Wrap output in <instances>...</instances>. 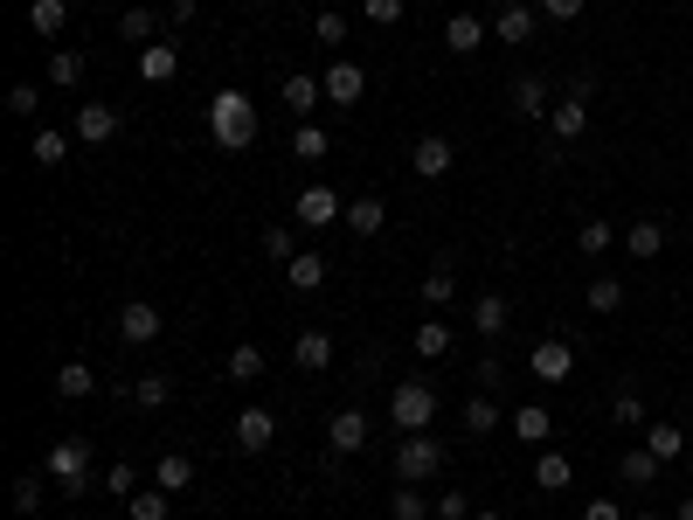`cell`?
I'll return each mask as SVG.
<instances>
[{
	"mask_svg": "<svg viewBox=\"0 0 693 520\" xmlns=\"http://www.w3.org/2000/svg\"><path fill=\"white\" fill-rule=\"evenodd\" d=\"M209 139L222 153H243L256 139V97L250 91H216L209 97Z\"/></svg>",
	"mask_w": 693,
	"mask_h": 520,
	"instance_id": "obj_1",
	"label": "cell"
},
{
	"mask_svg": "<svg viewBox=\"0 0 693 520\" xmlns=\"http://www.w3.org/2000/svg\"><path fill=\"white\" fill-rule=\"evenodd\" d=\"M42 472H49V486H63L70 500H84V492L97 486L91 479V437H56L49 458H42Z\"/></svg>",
	"mask_w": 693,
	"mask_h": 520,
	"instance_id": "obj_2",
	"label": "cell"
},
{
	"mask_svg": "<svg viewBox=\"0 0 693 520\" xmlns=\"http://www.w3.org/2000/svg\"><path fill=\"white\" fill-rule=\"evenodd\" d=\"M438 472H444V437L409 430L402 445H396V479L402 486H423V479H438Z\"/></svg>",
	"mask_w": 693,
	"mask_h": 520,
	"instance_id": "obj_3",
	"label": "cell"
},
{
	"mask_svg": "<svg viewBox=\"0 0 693 520\" xmlns=\"http://www.w3.org/2000/svg\"><path fill=\"white\" fill-rule=\"evenodd\" d=\"M389 424H396L402 437H409V430H430V424H438V388L417 382V375L396 382V396H389Z\"/></svg>",
	"mask_w": 693,
	"mask_h": 520,
	"instance_id": "obj_4",
	"label": "cell"
},
{
	"mask_svg": "<svg viewBox=\"0 0 693 520\" xmlns=\"http://www.w3.org/2000/svg\"><path fill=\"white\" fill-rule=\"evenodd\" d=\"M292 222H298V229H333V222H347V201L333 195L326 180H313V188L292 195Z\"/></svg>",
	"mask_w": 693,
	"mask_h": 520,
	"instance_id": "obj_5",
	"label": "cell"
},
{
	"mask_svg": "<svg viewBox=\"0 0 693 520\" xmlns=\"http://www.w3.org/2000/svg\"><path fill=\"white\" fill-rule=\"evenodd\" d=\"M527 368H534V375H542V382L555 388V382H569V375H576V347L561 341V333H542V341L527 347Z\"/></svg>",
	"mask_w": 693,
	"mask_h": 520,
	"instance_id": "obj_6",
	"label": "cell"
},
{
	"mask_svg": "<svg viewBox=\"0 0 693 520\" xmlns=\"http://www.w3.org/2000/svg\"><path fill=\"white\" fill-rule=\"evenodd\" d=\"M582 125H589V76H576L569 97H555V112H548V133H555L561 146L582 139Z\"/></svg>",
	"mask_w": 693,
	"mask_h": 520,
	"instance_id": "obj_7",
	"label": "cell"
},
{
	"mask_svg": "<svg viewBox=\"0 0 693 520\" xmlns=\"http://www.w3.org/2000/svg\"><path fill=\"white\" fill-rule=\"evenodd\" d=\"M160 333H167V320H160V305H153V299L118 305V341H125V347H153Z\"/></svg>",
	"mask_w": 693,
	"mask_h": 520,
	"instance_id": "obj_8",
	"label": "cell"
},
{
	"mask_svg": "<svg viewBox=\"0 0 693 520\" xmlns=\"http://www.w3.org/2000/svg\"><path fill=\"white\" fill-rule=\"evenodd\" d=\"M368 430H375V424H368V409H333V416H326V445L340 451V458L361 451V445H368Z\"/></svg>",
	"mask_w": 693,
	"mask_h": 520,
	"instance_id": "obj_9",
	"label": "cell"
},
{
	"mask_svg": "<svg viewBox=\"0 0 693 520\" xmlns=\"http://www.w3.org/2000/svg\"><path fill=\"white\" fill-rule=\"evenodd\" d=\"M133 70H139V84L160 91V84H174V76H181V49H174V42H146L139 56H133Z\"/></svg>",
	"mask_w": 693,
	"mask_h": 520,
	"instance_id": "obj_10",
	"label": "cell"
},
{
	"mask_svg": "<svg viewBox=\"0 0 693 520\" xmlns=\"http://www.w3.org/2000/svg\"><path fill=\"white\" fill-rule=\"evenodd\" d=\"M485 42H493V21H485V14H451L444 21V49H451V56H479Z\"/></svg>",
	"mask_w": 693,
	"mask_h": 520,
	"instance_id": "obj_11",
	"label": "cell"
},
{
	"mask_svg": "<svg viewBox=\"0 0 693 520\" xmlns=\"http://www.w3.org/2000/svg\"><path fill=\"white\" fill-rule=\"evenodd\" d=\"M277 97H285V112H292L298 125H313V112H319V97H326V84H319V76H313V70H292V76H285V91H277Z\"/></svg>",
	"mask_w": 693,
	"mask_h": 520,
	"instance_id": "obj_12",
	"label": "cell"
},
{
	"mask_svg": "<svg viewBox=\"0 0 693 520\" xmlns=\"http://www.w3.org/2000/svg\"><path fill=\"white\" fill-rule=\"evenodd\" d=\"M76 139H84V146H112V139H118V112H112L105 97L76 104Z\"/></svg>",
	"mask_w": 693,
	"mask_h": 520,
	"instance_id": "obj_13",
	"label": "cell"
},
{
	"mask_svg": "<svg viewBox=\"0 0 693 520\" xmlns=\"http://www.w3.org/2000/svg\"><path fill=\"white\" fill-rule=\"evenodd\" d=\"M271 437H277V416H271V409H243V416H237V451H243V458H264Z\"/></svg>",
	"mask_w": 693,
	"mask_h": 520,
	"instance_id": "obj_14",
	"label": "cell"
},
{
	"mask_svg": "<svg viewBox=\"0 0 693 520\" xmlns=\"http://www.w3.org/2000/svg\"><path fill=\"white\" fill-rule=\"evenodd\" d=\"M506 104H513V118H527V125H542V118L555 112V91L542 84V76H521V84H513V97H506Z\"/></svg>",
	"mask_w": 693,
	"mask_h": 520,
	"instance_id": "obj_15",
	"label": "cell"
},
{
	"mask_svg": "<svg viewBox=\"0 0 693 520\" xmlns=\"http://www.w3.org/2000/svg\"><path fill=\"white\" fill-rule=\"evenodd\" d=\"M451 160H458V146H451L444 133H430V139H417V153H409V167H417L423 180H444V174H451Z\"/></svg>",
	"mask_w": 693,
	"mask_h": 520,
	"instance_id": "obj_16",
	"label": "cell"
},
{
	"mask_svg": "<svg viewBox=\"0 0 693 520\" xmlns=\"http://www.w3.org/2000/svg\"><path fill=\"white\" fill-rule=\"evenodd\" d=\"M506 326H513V305H506L500 292H479V299H472V333H479V341H500Z\"/></svg>",
	"mask_w": 693,
	"mask_h": 520,
	"instance_id": "obj_17",
	"label": "cell"
},
{
	"mask_svg": "<svg viewBox=\"0 0 693 520\" xmlns=\"http://www.w3.org/2000/svg\"><path fill=\"white\" fill-rule=\"evenodd\" d=\"M319 84H326V104H361L368 70H361V63H333V70L319 76Z\"/></svg>",
	"mask_w": 693,
	"mask_h": 520,
	"instance_id": "obj_18",
	"label": "cell"
},
{
	"mask_svg": "<svg viewBox=\"0 0 693 520\" xmlns=\"http://www.w3.org/2000/svg\"><path fill=\"white\" fill-rule=\"evenodd\" d=\"M506 430L521 437V445H534V451H542L548 437H555V416H548L542 403H527V409H513V416H506Z\"/></svg>",
	"mask_w": 693,
	"mask_h": 520,
	"instance_id": "obj_19",
	"label": "cell"
},
{
	"mask_svg": "<svg viewBox=\"0 0 693 520\" xmlns=\"http://www.w3.org/2000/svg\"><path fill=\"white\" fill-rule=\"evenodd\" d=\"M659 250H665V222H659V216H638V222L624 229V257H638V264H652Z\"/></svg>",
	"mask_w": 693,
	"mask_h": 520,
	"instance_id": "obj_20",
	"label": "cell"
},
{
	"mask_svg": "<svg viewBox=\"0 0 693 520\" xmlns=\"http://www.w3.org/2000/svg\"><path fill=\"white\" fill-rule=\"evenodd\" d=\"M292 361H298L305 375H326V368H333V341H326L319 326H305L298 341H292Z\"/></svg>",
	"mask_w": 693,
	"mask_h": 520,
	"instance_id": "obj_21",
	"label": "cell"
},
{
	"mask_svg": "<svg viewBox=\"0 0 693 520\" xmlns=\"http://www.w3.org/2000/svg\"><path fill=\"white\" fill-rule=\"evenodd\" d=\"M56 396H63V403L97 396V368H91V361H63V368H56Z\"/></svg>",
	"mask_w": 693,
	"mask_h": 520,
	"instance_id": "obj_22",
	"label": "cell"
},
{
	"mask_svg": "<svg viewBox=\"0 0 693 520\" xmlns=\"http://www.w3.org/2000/svg\"><path fill=\"white\" fill-rule=\"evenodd\" d=\"M534 29H542V8H506V14H493V42H534Z\"/></svg>",
	"mask_w": 693,
	"mask_h": 520,
	"instance_id": "obj_23",
	"label": "cell"
},
{
	"mask_svg": "<svg viewBox=\"0 0 693 520\" xmlns=\"http://www.w3.org/2000/svg\"><path fill=\"white\" fill-rule=\"evenodd\" d=\"M326 271H333V264H326L319 250H298L292 264H285V284H292V292H319V284H326Z\"/></svg>",
	"mask_w": 693,
	"mask_h": 520,
	"instance_id": "obj_24",
	"label": "cell"
},
{
	"mask_svg": "<svg viewBox=\"0 0 693 520\" xmlns=\"http://www.w3.org/2000/svg\"><path fill=\"white\" fill-rule=\"evenodd\" d=\"M534 486H542V492H569V486H576V465L542 445V458H534Z\"/></svg>",
	"mask_w": 693,
	"mask_h": 520,
	"instance_id": "obj_25",
	"label": "cell"
},
{
	"mask_svg": "<svg viewBox=\"0 0 693 520\" xmlns=\"http://www.w3.org/2000/svg\"><path fill=\"white\" fill-rule=\"evenodd\" d=\"M381 222H389V201H381V195L347 201V229H354V237H381Z\"/></svg>",
	"mask_w": 693,
	"mask_h": 520,
	"instance_id": "obj_26",
	"label": "cell"
},
{
	"mask_svg": "<svg viewBox=\"0 0 693 520\" xmlns=\"http://www.w3.org/2000/svg\"><path fill=\"white\" fill-rule=\"evenodd\" d=\"M582 305H589V312H597V320H610V312H618V305H624V278H610V271H597V278H589V292H582Z\"/></svg>",
	"mask_w": 693,
	"mask_h": 520,
	"instance_id": "obj_27",
	"label": "cell"
},
{
	"mask_svg": "<svg viewBox=\"0 0 693 520\" xmlns=\"http://www.w3.org/2000/svg\"><path fill=\"white\" fill-rule=\"evenodd\" d=\"M409 347H417L423 361H444V354H451V320H438V312H430V320L409 333Z\"/></svg>",
	"mask_w": 693,
	"mask_h": 520,
	"instance_id": "obj_28",
	"label": "cell"
},
{
	"mask_svg": "<svg viewBox=\"0 0 693 520\" xmlns=\"http://www.w3.org/2000/svg\"><path fill=\"white\" fill-rule=\"evenodd\" d=\"M153 486H160V492H188L195 486V458L188 451H167L160 465H153Z\"/></svg>",
	"mask_w": 693,
	"mask_h": 520,
	"instance_id": "obj_29",
	"label": "cell"
},
{
	"mask_svg": "<svg viewBox=\"0 0 693 520\" xmlns=\"http://www.w3.org/2000/svg\"><path fill=\"white\" fill-rule=\"evenodd\" d=\"M451 299H458V271L451 264H430L423 271V312H444Z\"/></svg>",
	"mask_w": 693,
	"mask_h": 520,
	"instance_id": "obj_30",
	"label": "cell"
},
{
	"mask_svg": "<svg viewBox=\"0 0 693 520\" xmlns=\"http://www.w3.org/2000/svg\"><path fill=\"white\" fill-rule=\"evenodd\" d=\"M29 29L49 42V35H63L70 29V0H29Z\"/></svg>",
	"mask_w": 693,
	"mask_h": 520,
	"instance_id": "obj_31",
	"label": "cell"
},
{
	"mask_svg": "<svg viewBox=\"0 0 693 520\" xmlns=\"http://www.w3.org/2000/svg\"><path fill=\"white\" fill-rule=\"evenodd\" d=\"M659 472H665V458H652V451H624L618 458V479L624 486H659Z\"/></svg>",
	"mask_w": 693,
	"mask_h": 520,
	"instance_id": "obj_32",
	"label": "cell"
},
{
	"mask_svg": "<svg viewBox=\"0 0 693 520\" xmlns=\"http://www.w3.org/2000/svg\"><path fill=\"white\" fill-rule=\"evenodd\" d=\"M222 375H229V382H256V375H264V347L237 341V347H229V361H222Z\"/></svg>",
	"mask_w": 693,
	"mask_h": 520,
	"instance_id": "obj_33",
	"label": "cell"
},
{
	"mask_svg": "<svg viewBox=\"0 0 693 520\" xmlns=\"http://www.w3.org/2000/svg\"><path fill=\"white\" fill-rule=\"evenodd\" d=\"M49 84H56V91L84 84V49H56V56H49Z\"/></svg>",
	"mask_w": 693,
	"mask_h": 520,
	"instance_id": "obj_34",
	"label": "cell"
},
{
	"mask_svg": "<svg viewBox=\"0 0 693 520\" xmlns=\"http://www.w3.org/2000/svg\"><path fill=\"white\" fill-rule=\"evenodd\" d=\"M645 451L673 465V458L686 451V430H680V424H645Z\"/></svg>",
	"mask_w": 693,
	"mask_h": 520,
	"instance_id": "obj_35",
	"label": "cell"
},
{
	"mask_svg": "<svg viewBox=\"0 0 693 520\" xmlns=\"http://www.w3.org/2000/svg\"><path fill=\"white\" fill-rule=\"evenodd\" d=\"M500 424H506V416H500V403L479 388V396L465 403V430H472V437H485V430H500Z\"/></svg>",
	"mask_w": 693,
	"mask_h": 520,
	"instance_id": "obj_36",
	"label": "cell"
},
{
	"mask_svg": "<svg viewBox=\"0 0 693 520\" xmlns=\"http://www.w3.org/2000/svg\"><path fill=\"white\" fill-rule=\"evenodd\" d=\"M125 507H133V520H167V513H174V492H160V486H139Z\"/></svg>",
	"mask_w": 693,
	"mask_h": 520,
	"instance_id": "obj_37",
	"label": "cell"
},
{
	"mask_svg": "<svg viewBox=\"0 0 693 520\" xmlns=\"http://www.w3.org/2000/svg\"><path fill=\"white\" fill-rule=\"evenodd\" d=\"M29 153H35V167H63L70 160V133H49V125H42V133L29 139Z\"/></svg>",
	"mask_w": 693,
	"mask_h": 520,
	"instance_id": "obj_38",
	"label": "cell"
},
{
	"mask_svg": "<svg viewBox=\"0 0 693 520\" xmlns=\"http://www.w3.org/2000/svg\"><path fill=\"white\" fill-rule=\"evenodd\" d=\"M97 492H112V500H133V492H139V465H133V458L105 465V486H97Z\"/></svg>",
	"mask_w": 693,
	"mask_h": 520,
	"instance_id": "obj_39",
	"label": "cell"
},
{
	"mask_svg": "<svg viewBox=\"0 0 693 520\" xmlns=\"http://www.w3.org/2000/svg\"><path fill=\"white\" fill-rule=\"evenodd\" d=\"M264 257H271V264H292V257H298L292 222H264Z\"/></svg>",
	"mask_w": 693,
	"mask_h": 520,
	"instance_id": "obj_40",
	"label": "cell"
},
{
	"mask_svg": "<svg viewBox=\"0 0 693 520\" xmlns=\"http://www.w3.org/2000/svg\"><path fill=\"white\" fill-rule=\"evenodd\" d=\"M326 153H333V139L319 133V125H298L292 133V160H326Z\"/></svg>",
	"mask_w": 693,
	"mask_h": 520,
	"instance_id": "obj_41",
	"label": "cell"
},
{
	"mask_svg": "<svg viewBox=\"0 0 693 520\" xmlns=\"http://www.w3.org/2000/svg\"><path fill=\"white\" fill-rule=\"evenodd\" d=\"M576 243H582V257H610V243H618V229H610V222L597 216V222H582V229H576Z\"/></svg>",
	"mask_w": 693,
	"mask_h": 520,
	"instance_id": "obj_42",
	"label": "cell"
},
{
	"mask_svg": "<svg viewBox=\"0 0 693 520\" xmlns=\"http://www.w3.org/2000/svg\"><path fill=\"white\" fill-rule=\"evenodd\" d=\"M610 416H618L624 430H638V424H645V403H638V388H631V382H618V396H610Z\"/></svg>",
	"mask_w": 693,
	"mask_h": 520,
	"instance_id": "obj_43",
	"label": "cell"
},
{
	"mask_svg": "<svg viewBox=\"0 0 693 520\" xmlns=\"http://www.w3.org/2000/svg\"><path fill=\"white\" fill-rule=\"evenodd\" d=\"M118 35H125V42H139V49H146V42H160V35H153V8H125V14H118Z\"/></svg>",
	"mask_w": 693,
	"mask_h": 520,
	"instance_id": "obj_44",
	"label": "cell"
},
{
	"mask_svg": "<svg viewBox=\"0 0 693 520\" xmlns=\"http://www.w3.org/2000/svg\"><path fill=\"white\" fill-rule=\"evenodd\" d=\"M42 479H49V472H21V479H14V513H21V520L42 513Z\"/></svg>",
	"mask_w": 693,
	"mask_h": 520,
	"instance_id": "obj_45",
	"label": "cell"
},
{
	"mask_svg": "<svg viewBox=\"0 0 693 520\" xmlns=\"http://www.w3.org/2000/svg\"><path fill=\"white\" fill-rule=\"evenodd\" d=\"M430 500H423V486H396V500H389V520H423Z\"/></svg>",
	"mask_w": 693,
	"mask_h": 520,
	"instance_id": "obj_46",
	"label": "cell"
},
{
	"mask_svg": "<svg viewBox=\"0 0 693 520\" xmlns=\"http://www.w3.org/2000/svg\"><path fill=\"white\" fill-rule=\"evenodd\" d=\"M167 396H174V382H167V375H139V382H133V403H139V409H160Z\"/></svg>",
	"mask_w": 693,
	"mask_h": 520,
	"instance_id": "obj_47",
	"label": "cell"
},
{
	"mask_svg": "<svg viewBox=\"0 0 693 520\" xmlns=\"http://www.w3.org/2000/svg\"><path fill=\"white\" fill-rule=\"evenodd\" d=\"M361 21H368V29H396V21H402V0H361Z\"/></svg>",
	"mask_w": 693,
	"mask_h": 520,
	"instance_id": "obj_48",
	"label": "cell"
},
{
	"mask_svg": "<svg viewBox=\"0 0 693 520\" xmlns=\"http://www.w3.org/2000/svg\"><path fill=\"white\" fill-rule=\"evenodd\" d=\"M8 112H14V118H35V112H42V91H35V84H14V91H8Z\"/></svg>",
	"mask_w": 693,
	"mask_h": 520,
	"instance_id": "obj_49",
	"label": "cell"
},
{
	"mask_svg": "<svg viewBox=\"0 0 693 520\" xmlns=\"http://www.w3.org/2000/svg\"><path fill=\"white\" fill-rule=\"evenodd\" d=\"M438 520H472V500L465 492H438Z\"/></svg>",
	"mask_w": 693,
	"mask_h": 520,
	"instance_id": "obj_50",
	"label": "cell"
},
{
	"mask_svg": "<svg viewBox=\"0 0 693 520\" xmlns=\"http://www.w3.org/2000/svg\"><path fill=\"white\" fill-rule=\"evenodd\" d=\"M319 42H347V21H340V8H319Z\"/></svg>",
	"mask_w": 693,
	"mask_h": 520,
	"instance_id": "obj_51",
	"label": "cell"
},
{
	"mask_svg": "<svg viewBox=\"0 0 693 520\" xmlns=\"http://www.w3.org/2000/svg\"><path fill=\"white\" fill-rule=\"evenodd\" d=\"M582 8H589V0H542V14H548V21H576Z\"/></svg>",
	"mask_w": 693,
	"mask_h": 520,
	"instance_id": "obj_52",
	"label": "cell"
},
{
	"mask_svg": "<svg viewBox=\"0 0 693 520\" xmlns=\"http://www.w3.org/2000/svg\"><path fill=\"white\" fill-rule=\"evenodd\" d=\"M582 520H631V513H624L618 500H589V507H582Z\"/></svg>",
	"mask_w": 693,
	"mask_h": 520,
	"instance_id": "obj_53",
	"label": "cell"
},
{
	"mask_svg": "<svg viewBox=\"0 0 693 520\" xmlns=\"http://www.w3.org/2000/svg\"><path fill=\"white\" fill-rule=\"evenodd\" d=\"M195 8H201V0H174V8H167V21H174V29H188V21H195Z\"/></svg>",
	"mask_w": 693,
	"mask_h": 520,
	"instance_id": "obj_54",
	"label": "cell"
},
{
	"mask_svg": "<svg viewBox=\"0 0 693 520\" xmlns=\"http://www.w3.org/2000/svg\"><path fill=\"white\" fill-rule=\"evenodd\" d=\"M485 8H493V14H506V8H527V0H485Z\"/></svg>",
	"mask_w": 693,
	"mask_h": 520,
	"instance_id": "obj_55",
	"label": "cell"
},
{
	"mask_svg": "<svg viewBox=\"0 0 693 520\" xmlns=\"http://www.w3.org/2000/svg\"><path fill=\"white\" fill-rule=\"evenodd\" d=\"M673 520H693V492H686V500H680V513H673Z\"/></svg>",
	"mask_w": 693,
	"mask_h": 520,
	"instance_id": "obj_56",
	"label": "cell"
},
{
	"mask_svg": "<svg viewBox=\"0 0 693 520\" xmlns=\"http://www.w3.org/2000/svg\"><path fill=\"white\" fill-rule=\"evenodd\" d=\"M472 520H506V513H493V507H479V513H472Z\"/></svg>",
	"mask_w": 693,
	"mask_h": 520,
	"instance_id": "obj_57",
	"label": "cell"
},
{
	"mask_svg": "<svg viewBox=\"0 0 693 520\" xmlns=\"http://www.w3.org/2000/svg\"><path fill=\"white\" fill-rule=\"evenodd\" d=\"M631 520H659V513H631Z\"/></svg>",
	"mask_w": 693,
	"mask_h": 520,
	"instance_id": "obj_58",
	"label": "cell"
},
{
	"mask_svg": "<svg viewBox=\"0 0 693 520\" xmlns=\"http://www.w3.org/2000/svg\"><path fill=\"white\" fill-rule=\"evenodd\" d=\"M319 8H340V0H319Z\"/></svg>",
	"mask_w": 693,
	"mask_h": 520,
	"instance_id": "obj_59",
	"label": "cell"
}]
</instances>
